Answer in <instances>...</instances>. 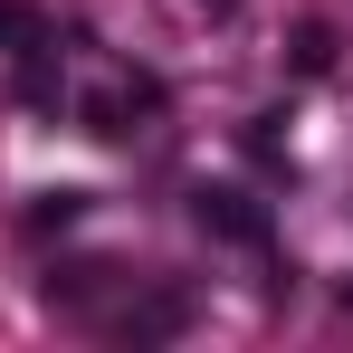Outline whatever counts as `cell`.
<instances>
[{"label": "cell", "mask_w": 353, "mask_h": 353, "mask_svg": "<svg viewBox=\"0 0 353 353\" xmlns=\"http://www.w3.org/2000/svg\"><path fill=\"white\" fill-rule=\"evenodd\" d=\"M191 220H201L210 239H230V248H268V210H258L248 191H230V181L191 191Z\"/></svg>", "instance_id": "1"}, {"label": "cell", "mask_w": 353, "mask_h": 353, "mask_svg": "<svg viewBox=\"0 0 353 353\" xmlns=\"http://www.w3.org/2000/svg\"><path fill=\"white\" fill-rule=\"evenodd\" d=\"M29 48H48V10L39 0H0V58H29Z\"/></svg>", "instance_id": "2"}, {"label": "cell", "mask_w": 353, "mask_h": 353, "mask_svg": "<svg viewBox=\"0 0 353 353\" xmlns=\"http://www.w3.org/2000/svg\"><path fill=\"white\" fill-rule=\"evenodd\" d=\"M77 210H86V191H48V201H39V210H29V220H39V230H67V220H77Z\"/></svg>", "instance_id": "3"}, {"label": "cell", "mask_w": 353, "mask_h": 353, "mask_svg": "<svg viewBox=\"0 0 353 353\" xmlns=\"http://www.w3.org/2000/svg\"><path fill=\"white\" fill-rule=\"evenodd\" d=\"M334 58V39H325V29H296V67H305V77H315V67Z\"/></svg>", "instance_id": "4"}]
</instances>
